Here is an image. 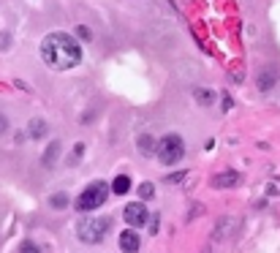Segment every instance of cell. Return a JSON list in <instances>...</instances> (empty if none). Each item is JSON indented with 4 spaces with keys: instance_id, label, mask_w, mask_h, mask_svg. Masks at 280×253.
I'll list each match as a JSON object with an SVG mask.
<instances>
[{
    "instance_id": "cell-1",
    "label": "cell",
    "mask_w": 280,
    "mask_h": 253,
    "mask_svg": "<svg viewBox=\"0 0 280 253\" xmlns=\"http://www.w3.org/2000/svg\"><path fill=\"white\" fill-rule=\"evenodd\" d=\"M41 60L52 71H66L79 66L82 60V49H79L76 38L68 33H49L41 41Z\"/></svg>"
},
{
    "instance_id": "cell-2",
    "label": "cell",
    "mask_w": 280,
    "mask_h": 253,
    "mask_svg": "<svg viewBox=\"0 0 280 253\" xmlns=\"http://www.w3.org/2000/svg\"><path fill=\"white\" fill-rule=\"evenodd\" d=\"M109 226H111V218H85L79 220L76 232L82 242H101L103 234L109 232Z\"/></svg>"
},
{
    "instance_id": "cell-3",
    "label": "cell",
    "mask_w": 280,
    "mask_h": 253,
    "mask_svg": "<svg viewBox=\"0 0 280 253\" xmlns=\"http://www.w3.org/2000/svg\"><path fill=\"white\" fill-rule=\"evenodd\" d=\"M106 196H109V188L106 183H93V185H87L82 196L76 199V210H82V212H90V210H98L103 202H106Z\"/></svg>"
},
{
    "instance_id": "cell-4",
    "label": "cell",
    "mask_w": 280,
    "mask_h": 253,
    "mask_svg": "<svg viewBox=\"0 0 280 253\" xmlns=\"http://www.w3.org/2000/svg\"><path fill=\"white\" fill-rule=\"evenodd\" d=\"M182 155H185V145H182V139L177 133H166V136L158 142V158H161V163L172 166V163H177Z\"/></svg>"
},
{
    "instance_id": "cell-5",
    "label": "cell",
    "mask_w": 280,
    "mask_h": 253,
    "mask_svg": "<svg viewBox=\"0 0 280 253\" xmlns=\"http://www.w3.org/2000/svg\"><path fill=\"white\" fill-rule=\"evenodd\" d=\"M123 215H125V223H128V226H136V229H139V226H145V223H147V218H150V215H147V207H145L142 202L128 204Z\"/></svg>"
},
{
    "instance_id": "cell-6",
    "label": "cell",
    "mask_w": 280,
    "mask_h": 253,
    "mask_svg": "<svg viewBox=\"0 0 280 253\" xmlns=\"http://www.w3.org/2000/svg\"><path fill=\"white\" fill-rule=\"evenodd\" d=\"M139 245H142V240H139V234H136L133 229H125V232L120 234V248H123V253H136Z\"/></svg>"
},
{
    "instance_id": "cell-7",
    "label": "cell",
    "mask_w": 280,
    "mask_h": 253,
    "mask_svg": "<svg viewBox=\"0 0 280 253\" xmlns=\"http://www.w3.org/2000/svg\"><path fill=\"white\" fill-rule=\"evenodd\" d=\"M237 183H239L237 172H223V175H215L212 177V185L215 188H231V185H237Z\"/></svg>"
},
{
    "instance_id": "cell-8",
    "label": "cell",
    "mask_w": 280,
    "mask_h": 253,
    "mask_svg": "<svg viewBox=\"0 0 280 253\" xmlns=\"http://www.w3.org/2000/svg\"><path fill=\"white\" fill-rule=\"evenodd\" d=\"M46 131H49V125H46L44 120H38V117H36V120H30V125H27V136L30 139H41Z\"/></svg>"
},
{
    "instance_id": "cell-9",
    "label": "cell",
    "mask_w": 280,
    "mask_h": 253,
    "mask_svg": "<svg viewBox=\"0 0 280 253\" xmlns=\"http://www.w3.org/2000/svg\"><path fill=\"white\" fill-rule=\"evenodd\" d=\"M128 188H131V180H128L125 175H120V177H115V183H111V191H115L117 196H123V193H128Z\"/></svg>"
},
{
    "instance_id": "cell-10",
    "label": "cell",
    "mask_w": 280,
    "mask_h": 253,
    "mask_svg": "<svg viewBox=\"0 0 280 253\" xmlns=\"http://www.w3.org/2000/svg\"><path fill=\"white\" fill-rule=\"evenodd\" d=\"M193 98L199 101L202 106H210L212 101H215V96H212V90H207V88H199V90H193Z\"/></svg>"
},
{
    "instance_id": "cell-11",
    "label": "cell",
    "mask_w": 280,
    "mask_h": 253,
    "mask_svg": "<svg viewBox=\"0 0 280 253\" xmlns=\"http://www.w3.org/2000/svg\"><path fill=\"white\" fill-rule=\"evenodd\" d=\"M58 153H60V142H52L49 150L44 153V163H46V166H54V161H58Z\"/></svg>"
},
{
    "instance_id": "cell-12",
    "label": "cell",
    "mask_w": 280,
    "mask_h": 253,
    "mask_svg": "<svg viewBox=\"0 0 280 253\" xmlns=\"http://www.w3.org/2000/svg\"><path fill=\"white\" fill-rule=\"evenodd\" d=\"M272 79H275L272 74H259V90H269L272 85H275V82H272Z\"/></svg>"
},
{
    "instance_id": "cell-13",
    "label": "cell",
    "mask_w": 280,
    "mask_h": 253,
    "mask_svg": "<svg viewBox=\"0 0 280 253\" xmlns=\"http://www.w3.org/2000/svg\"><path fill=\"white\" fill-rule=\"evenodd\" d=\"M139 196H142V199H153V196H155V188L150 185V183H142V185H139Z\"/></svg>"
},
{
    "instance_id": "cell-14",
    "label": "cell",
    "mask_w": 280,
    "mask_h": 253,
    "mask_svg": "<svg viewBox=\"0 0 280 253\" xmlns=\"http://www.w3.org/2000/svg\"><path fill=\"white\" fill-rule=\"evenodd\" d=\"M68 204V196L66 193H54L52 196V207H66Z\"/></svg>"
},
{
    "instance_id": "cell-15",
    "label": "cell",
    "mask_w": 280,
    "mask_h": 253,
    "mask_svg": "<svg viewBox=\"0 0 280 253\" xmlns=\"http://www.w3.org/2000/svg\"><path fill=\"white\" fill-rule=\"evenodd\" d=\"M19 253H38V245H36V242H22Z\"/></svg>"
},
{
    "instance_id": "cell-16",
    "label": "cell",
    "mask_w": 280,
    "mask_h": 253,
    "mask_svg": "<svg viewBox=\"0 0 280 253\" xmlns=\"http://www.w3.org/2000/svg\"><path fill=\"white\" fill-rule=\"evenodd\" d=\"M76 36H79V38H93V33H90L87 27H76Z\"/></svg>"
},
{
    "instance_id": "cell-17",
    "label": "cell",
    "mask_w": 280,
    "mask_h": 253,
    "mask_svg": "<svg viewBox=\"0 0 280 253\" xmlns=\"http://www.w3.org/2000/svg\"><path fill=\"white\" fill-rule=\"evenodd\" d=\"M142 150H145V153H153V142H150L147 136L142 139Z\"/></svg>"
},
{
    "instance_id": "cell-18",
    "label": "cell",
    "mask_w": 280,
    "mask_h": 253,
    "mask_svg": "<svg viewBox=\"0 0 280 253\" xmlns=\"http://www.w3.org/2000/svg\"><path fill=\"white\" fill-rule=\"evenodd\" d=\"M182 177H185V175H182V172H174V175H169V177H166V180H169V183H180Z\"/></svg>"
},
{
    "instance_id": "cell-19",
    "label": "cell",
    "mask_w": 280,
    "mask_h": 253,
    "mask_svg": "<svg viewBox=\"0 0 280 253\" xmlns=\"http://www.w3.org/2000/svg\"><path fill=\"white\" fill-rule=\"evenodd\" d=\"M6 128H9V120H6V117H3V115H0V133H3Z\"/></svg>"
}]
</instances>
